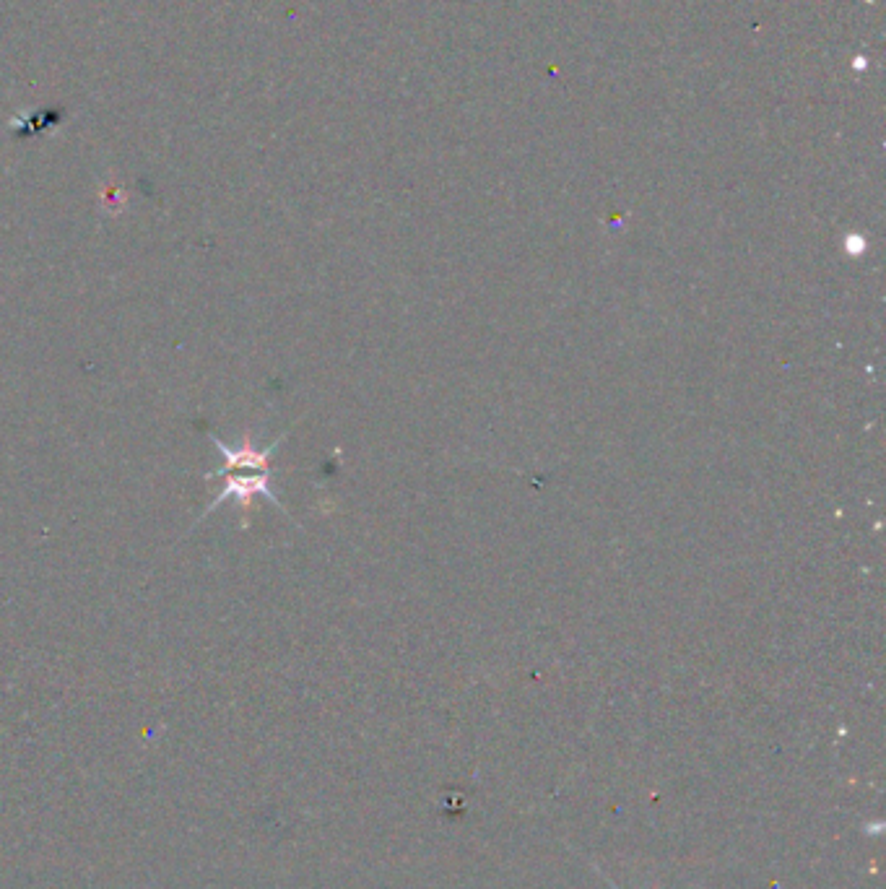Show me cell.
Returning a JSON list of instances; mask_svg holds the SVG:
<instances>
[{
    "instance_id": "1",
    "label": "cell",
    "mask_w": 886,
    "mask_h": 889,
    "mask_svg": "<svg viewBox=\"0 0 886 889\" xmlns=\"http://www.w3.org/2000/svg\"><path fill=\"white\" fill-rule=\"evenodd\" d=\"M206 435H208V440L214 442L216 450L224 455V466L216 468V471H208L203 479L206 481L224 479V489H221L216 500L208 502V507L203 510V515L198 518V523H201L203 518H208V515L214 513V510H219L221 502H227V500L240 502L242 515H247V510H250V502H253V497H258V494L260 497H266L268 502H273V505L279 507L281 513H286L284 502L276 497V492H273V487H271V479H273L271 455L279 450V445L284 442L286 432L284 435L276 437V440H273V445H266V448H255V442L250 435L242 437L240 445H229V442L221 440V437L216 435V432H211V429H206Z\"/></svg>"
},
{
    "instance_id": "2",
    "label": "cell",
    "mask_w": 886,
    "mask_h": 889,
    "mask_svg": "<svg viewBox=\"0 0 886 889\" xmlns=\"http://www.w3.org/2000/svg\"><path fill=\"white\" fill-rule=\"evenodd\" d=\"M606 882H608V884H611V889H619V887H616V884H614V882H611V879H608V877H606Z\"/></svg>"
}]
</instances>
